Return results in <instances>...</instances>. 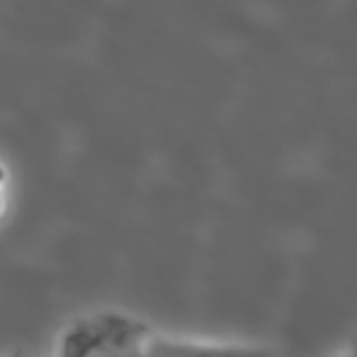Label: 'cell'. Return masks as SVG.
Segmentation results:
<instances>
[{
    "label": "cell",
    "instance_id": "cell-1",
    "mask_svg": "<svg viewBox=\"0 0 357 357\" xmlns=\"http://www.w3.org/2000/svg\"><path fill=\"white\" fill-rule=\"evenodd\" d=\"M52 357H274L246 342L204 340L157 331L139 317L117 309L84 312L65 324Z\"/></svg>",
    "mask_w": 357,
    "mask_h": 357
},
{
    "label": "cell",
    "instance_id": "cell-2",
    "mask_svg": "<svg viewBox=\"0 0 357 357\" xmlns=\"http://www.w3.org/2000/svg\"><path fill=\"white\" fill-rule=\"evenodd\" d=\"M6 185H7V171L0 162V213L6 208Z\"/></svg>",
    "mask_w": 357,
    "mask_h": 357
},
{
    "label": "cell",
    "instance_id": "cell-3",
    "mask_svg": "<svg viewBox=\"0 0 357 357\" xmlns=\"http://www.w3.org/2000/svg\"><path fill=\"white\" fill-rule=\"evenodd\" d=\"M335 357H357V345H356V347H352V349H349V351H345V352H342V354H338V356H335Z\"/></svg>",
    "mask_w": 357,
    "mask_h": 357
}]
</instances>
